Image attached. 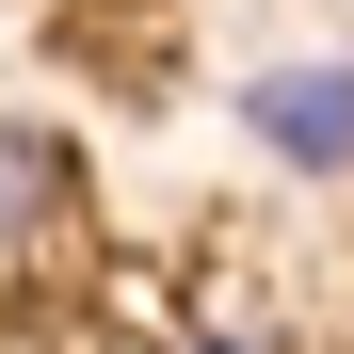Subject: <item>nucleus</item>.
I'll use <instances>...</instances> for the list:
<instances>
[{
	"instance_id": "f257e3e1",
	"label": "nucleus",
	"mask_w": 354,
	"mask_h": 354,
	"mask_svg": "<svg viewBox=\"0 0 354 354\" xmlns=\"http://www.w3.org/2000/svg\"><path fill=\"white\" fill-rule=\"evenodd\" d=\"M65 242H81V145L32 129V113H0V290H32Z\"/></svg>"
},
{
	"instance_id": "f03ea898",
	"label": "nucleus",
	"mask_w": 354,
	"mask_h": 354,
	"mask_svg": "<svg viewBox=\"0 0 354 354\" xmlns=\"http://www.w3.org/2000/svg\"><path fill=\"white\" fill-rule=\"evenodd\" d=\"M242 129L290 161V177H354V65H274L242 97Z\"/></svg>"
},
{
	"instance_id": "7ed1b4c3",
	"label": "nucleus",
	"mask_w": 354,
	"mask_h": 354,
	"mask_svg": "<svg viewBox=\"0 0 354 354\" xmlns=\"http://www.w3.org/2000/svg\"><path fill=\"white\" fill-rule=\"evenodd\" d=\"M177 354H242V338H177Z\"/></svg>"
}]
</instances>
